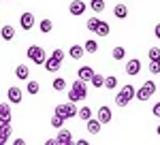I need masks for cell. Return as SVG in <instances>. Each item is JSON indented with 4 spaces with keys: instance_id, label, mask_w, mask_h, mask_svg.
<instances>
[{
    "instance_id": "4fadbf2b",
    "label": "cell",
    "mask_w": 160,
    "mask_h": 145,
    "mask_svg": "<svg viewBox=\"0 0 160 145\" xmlns=\"http://www.w3.org/2000/svg\"><path fill=\"white\" fill-rule=\"evenodd\" d=\"M56 139H58V145H71L73 143V134L68 132V130H60Z\"/></svg>"
},
{
    "instance_id": "8fae6325",
    "label": "cell",
    "mask_w": 160,
    "mask_h": 145,
    "mask_svg": "<svg viewBox=\"0 0 160 145\" xmlns=\"http://www.w3.org/2000/svg\"><path fill=\"white\" fill-rule=\"evenodd\" d=\"M60 64H62V60H60V58H56V56H51V58H47V62H45V71H49V72H56L58 68H60Z\"/></svg>"
},
{
    "instance_id": "f546056e",
    "label": "cell",
    "mask_w": 160,
    "mask_h": 145,
    "mask_svg": "<svg viewBox=\"0 0 160 145\" xmlns=\"http://www.w3.org/2000/svg\"><path fill=\"white\" fill-rule=\"evenodd\" d=\"M26 90H28V94H38L41 85H38V81H28V85H26Z\"/></svg>"
},
{
    "instance_id": "e0dca14e",
    "label": "cell",
    "mask_w": 160,
    "mask_h": 145,
    "mask_svg": "<svg viewBox=\"0 0 160 145\" xmlns=\"http://www.w3.org/2000/svg\"><path fill=\"white\" fill-rule=\"evenodd\" d=\"M0 122H11V107L7 102L0 105Z\"/></svg>"
},
{
    "instance_id": "4dcf8cb0",
    "label": "cell",
    "mask_w": 160,
    "mask_h": 145,
    "mask_svg": "<svg viewBox=\"0 0 160 145\" xmlns=\"http://www.w3.org/2000/svg\"><path fill=\"white\" fill-rule=\"evenodd\" d=\"M64 122H66V118H62V115H53V118H51V126L60 130V128H62V124H64Z\"/></svg>"
},
{
    "instance_id": "277c9868",
    "label": "cell",
    "mask_w": 160,
    "mask_h": 145,
    "mask_svg": "<svg viewBox=\"0 0 160 145\" xmlns=\"http://www.w3.org/2000/svg\"><path fill=\"white\" fill-rule=\"evenodd\" d=\"M56 115H62V118H66V120H71V118H79V111H77V102H66V105H58L56 107Z\"/></svg>"
},
{
    "instance_id": "d590c367",
    "label": "cell",
    "mask_w": 160,
    "mask_h": 145,
    "mask_svg": "<svg viewBox=\"0 0 160 145\" xmlns=\"http://www.w3.org/2000/svg\"><path fill=\"white\" fill-rule=\"evenodd\" d=\"M152 113H154L156 118H160V102H156V105H154V109H152Z\"/></svg>"
},
{
    "instance_id": "83f0119b",
    "label": "cell",
    "mask_w": 160,
    "mask_h": 145,
    "mask_svg": "<svg viewBox=\"0 0 160 145\" xmlns=\"http://www.w3.org/2000/svg\"><path fill=\"white\" fill-rule=\"evenodd\" d=\"M100 22H102V19H98V17H92V19H88V30H90V32H96V28L100 26Z\"/></svg>"
},
{
    "instance_id": "9c48e42d",
    "label": "cell",
    "mask_w": 160,
    "mask_h": 145,
    "mask_svg": "<svg viewBox=\"0 0 160 145\" xmlns=\"http://www.w3.org/2000/svg\"><path fill=\"white\" fill-rule=\"evenodd\" d=\"M126 72H128V75H139V72H141V60H137V58L128 60L126 62Z\"/></svg>"
},
{
    "instance_id": "1f68e13d",
    "label": "cell",
    "mask_w": 160,
    "mask_h": 145,
    "mask_svg": "<svg viewBox=\"0 0 160 145\" xmlns=\"http://www.w3.org/2000/svg\"><path fill=\"white\" fill-rule=\"evenodd\" d=\"M118 85V77H113V75H109L107 79H105V88H109V90H113Z\"/></svg>"
},
{
    "instance_id": "30bf717a",
    "label": "cell",
    "mask_w": 160,
    "mask_h": 145,
    "mask_svg": "<svg viewBox=\"0 0 160 145\" xmlns=\"http://www.w3.org/2000/svg\"><path fill=\"white\" fill-rule=\"evenodd\" d=\"M11 137V124L9 122H0V143H7Z\"/></svg>"
},
{
    "instance_id": "6da1fadb",
    "label": "cell",
    "mask_w": 160,
    "mask_h": 145,
    "mask_svg": "<svg viewBox=\"0 0 160 145\" xmlns=\"http://www.w3.org/2000/svg\"><path fill=\"white\" fill-rule=\"evenodd\" d=\"M88 81H83V79H77L73 83V88L68 90V100L71 102H79V100H83V98L88 96V88H86Z\"/></svg>"
},
{
    "instance_id": "44dd1931",
    "label": "cell",
    "mask_w": 160,
    "mask_h": 145,
    "mask_svg": "<svg viewBox=\"0 0 160 145\" xmlns=\"http://www.w3.org/2000/svg\"><path fill=\"white\" fill-rule=\"evenodd\" d=\"M38 30L43 32V34H47L53 30V24H51V19H41V24H38Z\"/></svg>"
},
{
    "instance_id": "f35d334b",
    "label": "cell",
    "mask_w": 160,
    "mask_h": 145,
    "mask_svg": "<svg viewBox=\"0 0 160 145\" xmlns=\"http://www.w3.org/2000/svg\"><path fill=\"white\" fill-rule=\"evenodd\" d=\"M2 2H9V0H2Z\"/></svg>"
},
{
    "instance_id": "52a82bcc",
    "label": "cell",
    "mask_w": 160,
    "mask_h": 145,
    "mask_svg": "<svg viewBox=\"0 0 160 145\" xmlns=\"http://www.w3.org/2000/svg\"><path fill=\"white\" fill-rule=\"evenodd\" d=\"M7 96H9V102L17 105V102H22L24 94H22V90H19V88H15V85H9V90H7Z\"/></svg>"
},
{
    "instance_id": "ffe728a7",
    "label": "cell",
    "mask_w": 160,
    "mask_h": 145,
    "mask_svg": "<svg viewBox=\"0 0 160 145\" xmlns=\"http://www.w3.org/2000/svg\"><path fill=\"white\" fill-rule=\"evenodd\" d=\"M2 38L4 41H13L15 38V28L13 26H2Z\"/></svg>"
},
{
    "instance_id": "8992f818",
    "label": "cell",
    "mask_w": 160,
    "mask_h": 145,
    "mask_svg": "<svg viewBox=\"0 0 160 145\" xmlns=\"http://www.w3.org/2000/svg\"><path fill=\"white\" fill-rule=\"evenodd\" d=\"M86 9H88V4H86V2H81V0H73V2L68 4V13L75 15V17H77V15H83Z\"/></svg>"
},
{
    "instance_id": "74e56055",
    "label": "cell",
    "mask_w": 160,
    "mask_h": 145,
    "mask_svg": "<svg viewBox=\"0 0 160 145\" xmlns=\"http://www.w3.org/2000/svg\"><path fill=\"white\" fill-rule=\"evenodd\" d=\"M156 132H158V137H160V126H158V128H156Z\"/></svg>"
},
{
    "instance_id": "4316f807",
    "label": "cell",
    "mask_w": 160,
    "mask_h": 145,
    "mask_svg": "<svg viewBox=\"0 0 160 145\" xmlns=\"http://www.w3.org/2000/svg\"><path fill=\"white\" fill-rule=\"evenodd\" d=\"M79 120H83V122L92 120V109L90 107H81L79 109Z\"/></svg>"
},
{
    "instance_id": "3957f363",
    "label": "cell",
    "mask_w": 160,
    "mask_h": 145,
    "mask_svg": "<svg viewBox=\"0 0 160 145\" xmlns=\"http://www.w3.org/2000/svg\"><path fill=\"white\" fill-rule=\"evenodd\" d=\"M26 56L34 62V64H41V66H45V62H47L45 49L38 47V45H30V47H28V51H26Z\"/></svg>"
},
{
    "instance_id": "9a60e30c",
    "label": "cell",
    "mask_w": 160,
    "mask_h": 145,
    "mask_svg": "<svg viewBox=\"0 0 160 145\" xmlns=\"http://www.w3.org/2000/svg\"><path fill=\"white\" fill-rule=\"evenodd\" d=\"M100 126H102V122H100L98 118H96V120H94V118L88 120V132H90V134H98L100 132Z\"/></svg>"
},
{
    "instance_id": "836d02e7",
    "label": "cell",
    "mask_w": 160,
    "mask_h": 145,
    "mask_svg": "<svg viewBox=\"0 0 160 145\" xmlns=\"http://www.w3.org/2000/svg\"><path fill=\"white\" fill-rule=\"evenodd\" d=\"M149 60H160V49L158 47H149Z\"/></svg>"
},
{
    "instance_id": "484cf974",
    "label": "cell",
    "mask_w": 160,
    "mask_h": 145,
    "mask_svg": "<svg viewBox=\"0 0 160 145\" xmlns=\"http://www.w3.org/2000/svg\"><path fill=\"white\" fill-rule=\"evenodd\" d=\"M105 79H107V77H102V75H98V72H94V77H92V85H94V88H105Z\"/></svg>"
},
{
    "instance_id": "d6a6232c",
    "label": "cell",
    "mask_w": 160,
    "mask_h": 145,
    "mask_svg": "<svg viewBox=\"0 0 160 145\" xmlns=\"http://www.w3.org/2000/svg\"><path fill=\"white\" fill-rule=\"evenodd\" d=\"M149 72H154V75L160 72V60H149Z\"/></svg>"
},
{
    "instance_id": "7c38bea8",
    "label": "cell",
    "mask_w": 160,
    "mask_h": 145,
    "mask_svg": "<svg viewBox=\"0 0 160 145\" xmlns=\"http://www.w3.org/2000/svg\"><path fill=\"white\" fill-rule=\"evenodd\" d=\"M83 53H88V51H86V47H81V45H73V47L68 49V56H71L73 60H81Z\"/></svg>"
},
{
    "instance_id": "f1b7e54d",
    "label": "cell",
    "mask_w": 160,
    "mask_h": 145,
    "mask_svg": "<svg viewBox=\"0 0 160 145\" xmlns=\"http://www.w3.org/2000/svg\"><path fill=\"white\" fill-rule=\"evenodd\" d=\"M111 56H113V60H124L126 51H124V47H113V51H111Z\"/></svg>"
},
{
    "instance_id": "7402d4cb",
    "label": "cell",
    "mask_w": 160,
    "mask_h": 145,
    "mask_svg": "<svg viewBox=\"0 0 160 145\" xmlns=\"http://www.w3.org/2000/svg\"><path fill=\"white\" fill-rule=\"evenodd\" d=\"M53 90H56V92H64V90H66V79H64V77H56V79H53Z\"/></svg>"
},
{
    "instance_id": "2e32d148",
    "label": "cell",
    "mask_w": 160,
    "mask_h": 145,
    "mask_svg": "<svg viewBox=\"0 0 160 145\" xmlns=\"http://www.w3.org/2000/svg\"><path fill=\"white\" fill-rule=\"evenodd\" d=\"M113 13H115V17H118V19H124V17H128V7H126L124 2H120V4H115Z\"/></svg>"
},
{
    "instance_id": "8d00e7d4",
    "label": "cell",
    "mask_w": 160,
    "mask_h": 145,
    "mask_svg": "<svg viewBox=\"0 0 160 145\" xmlns=\"http://www.w3.org/2000/svg\"><path fill=\"white\" fill-rule=\"evenodd\" d=\"M154 34H156V38H160V24H156V28H154Z\"/></svg>"
},
{
    "instance_id": "5bb4252c",
    "label": "cell",
    "mask_w": 160,
    "mask_h": 145,
    "mask_svg": "<svg viewBox=\"0 0 160 145\" xmlns=\"http://www.w3.org/2000/svg\"><path fill=\"white\" fill-rule=\"evenodd\" d=\"M111 118H113V115H111V109L102 105V107L98 109V120L102 122V124H111Z\"/></svg>"
},
{
    "instance_id": "603a6c76",
    "label": "cell",
    "mask_w": 160,
    "mask_h": 145,
    "mask_svg": "<svg viewBox=\"0 0 160 145\" xmlns=\"http://www.w3.org/2000/svg\"><path fill=\"white\" fill-rule=\"evenodd\" d=\"M109 32H111L109 24H107V22H100V26L96 28V32H94V34H98V36H109Z\"/></svg>"
},
{
    "instance_id": "e575fe53",
    "label": "cell",
    "mask_w": 160,
    "mask_h": 145,
    "mask_svg": "<svg viewBox=\"0 0 160 145\" xmlns=\"http://www.w3.org/2000/svg\"><path fill=\"white\" fill-rule=\"evenodd\" d=\"M51 56H56V58H60V60H64V51H62L60 47H58V49H53V53H51Z\"/></svg>"
},
{
    "instance_id": "ba28073f",
    "label": "cell",
    "mask_w": 160,
    "mask_h": 145,
    "mask_svg": "<svg viewBox=\"0 0 160 145\" xmlns=\"http://www.w3.org/2000/svg\"><path fill=\"white\" fill-rule=\"evenodd\" d=\"M19 24H22V28H24L26 32L28 30H32V26H34V15L32 13H22V17H19Z\"/></svg>"
},
{
    "instance_id": "5b68a950",
    "label": "cell",
    "mask_w": 160,
    "mask_h": 145,
    "mask_svg": "<svg viewBox=\"0 0 160 145\" xmlns=\"http://www.w3.org/2000/svg\"><path fill=\"white\" fill-rule=\"evenodd\" d=\"M154 92H156V83L154 81H145V83L137 90V100L145 102V100H149V98L154 96Z\"/></svg>"
},
{
    "instance_id": "d6986e66",
    "label": "cell",
    "mask_w": 160,
    "mask_h": 145,
    "mask_svg": "<svg viewBox=\"0 0 160 145\" xmlns=\"http://www.w3.org/2000/svg\"><path fill=\"white\" fill-rule=\"evenodd\" d=\"M92 77H94V71H92L90 66H81V68H79V79H83V81H92Z\"/></svg>"
},
{
    "instance_id": "cb8c5ba5",
    "label": "cell",
    "mask_w": 160,
    "mask_h": 145,
    "mask_svg": "<svg viewBox=\"0 0 160 145\" xmlns=\"http://www.w3.org/2000/svg\"><path fill=\"white\" fill-rule=\"evenodd\" d=\"M90 7L94 13H102L105 11V0H90Z\"/></svg>"
},
{
    "instance_id": "ac0fdd59",
    "label": "cell",
    "mask_w": 160,
    "mask_h": 145,
    "mask_svg": "<svg viewBox=\"0 0 160 145\" xmlns=\"http://www.w3.org/2000/svg\"><path fill=\"white\" fill-rule=\"evenodd\" d=\"M15 75H17V79H28V77H30V68H28L26 64H17Z\"/></svg>"
},
{
    "instance_id": "7a4b0ae2",
    "label": "cell",
    "mask_w": 160,
    "mask_h": 145,
    "mask_svg": "<svg viewBox=\"0 0 160 145\" xmlns=\"http://www.w3.org/2000/svg\"><path fill=\"white\" fill-rule=\"evenodd\" d=\"M132 98H137V90H135V85H130V83H126L122 88V92L115 96V105L118 107H126Z\"/></svg>"
},
{
    "instance_id": "d4e9b609",
    "label": "cell",
    "mask_w": 160,
    "mask_h": 145,
    "mask_svg": "<svg viewBox=\"0 0 160 145\" xmlns=\"http://www.w3.org/2000/svg\"><path fill=\"white\" fill-rule=\"evenodd\" d=\"M83 47H86L88 53H96V51H98V43H96L94 38H90V41H86V45H83Z\"/></svg>"
}]
</instances>
